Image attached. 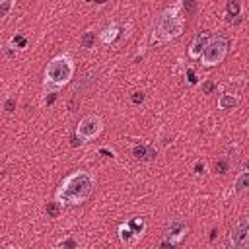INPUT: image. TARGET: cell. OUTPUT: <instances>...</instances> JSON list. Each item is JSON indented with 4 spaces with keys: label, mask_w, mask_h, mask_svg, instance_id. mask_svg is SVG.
<instances>
[{
    "label": "cell",
    "mask_w": 249,
    "mask_h": 249,
    "mask_svg": "<svg viewBox=\"0 0 249 249\" xmlns=\"http://www.w3.org/2000/svg\"><path fill=\"white\" fill-rule=\"evenodd\" d=\"M93 189H95V177L89 171L80 169L62 179V183L54 191V198L62 206H76L86 202L93 195Z\"/></svg>",
    "instance_id": "cell-1"
},
{
    "label": "cell",
    "mask_w": 249,
    "mask_h": 249,
    "mask_svg": "<svg viewBox=\"0 0 249 249\" xmlns=\"http://www.w3.org/2000/svg\"><path fill=\"white\" fill-rule=\"evenodd\" d=\"M76 72V64L70 53H60L56 56H53L47 66H45V74H43V91L51 93V91H58L62 86L70 84V80L74 78Z\"/></svg>",
    "instance_id": "cell-2"
},
{
    "label": "cell",
    "mask_w": 249,
    "mask_h": 249,
    "mask_svg": "<svg viewBox=\"0 0 249 249\" xmlns=\"http://www.w3.org/2000/svg\"><path fill=\"white\" fill-rule=\"evenodd\" d=\"M185 29V18L181 14L179 6H171L165 8L158 21H156V29H154V41L158 43H167L171 39H177Z\"/></svg>",
    "instance_id": "cell-3"
},
{
    "label": "cell",
    "mask_w": 249,
    "mask_h": 249,
    "mask_svg": "<svg viewBox=\"0 0 249 249\" xmlns=\"http://www.w3.org/2000/svg\"><path fill=\"white\" fill-rule=\"evenodd\" d=\"M228 47H230V43H228V39L224 35H212L210 43L206 45V49L200 54L202 66H216V64H220L226 58V54H228Z\"/></svg>",
    "instance_id": "cell-4"
},
{
    "label": "cell",
    "mask_w": 249,
    "mask_h": 249,
    "mask_svg": "<svg viewBox=\"0 0 249 249\" xmlns=\"http://www.w3.org/2000/svg\"><path fill=\"white\" fill-rule=\"evenodd\" d=\"M103 132V121L97 115H86L76 124V138L82 142L95 140Z\"/></svg>",
    "instance_id": "cell-5"
},
{
    "label": "cell",
    "mask_w": 249,
    "mask_h": 249,
    "mask_svg": "<svg viewBox=\"0 0 249 249\" xmlns=\"http://www.w3.org/2000/svg\"><path fill=\"white\" fill-rule=\"evenodd\" d=\"M146 231V222L142 218H130L126 220L124 224L119 226L117 233H119V239L124 243V245H132L136 243Z\"/></svg>",
    "instance_id": "cell-6"
},
{
    "label": "cell",
    "mask_w": 249,
    "mask_h": 249,
    "mask_svg": "<svg viewBox=\"0 0 249 249\" xmlns=\"http://www.w3.org/2000/svg\"><path fill=\"white\" fill-rule=\"evenodd\" d=\"M189 233V224L185 222V220H179V218H175V220H171L167 226H165V230H163V239H161V247H175V245H179L183 239H185V235Z\"/></svg>",
    "instance_id": "cell-7"
},
{
    "label": "cell",
    "mask_w": 249,
    "mask_h": 249,
    "mask_svg": "<svg viewBox=\"0 0 249 249\" xmlns=\"http://www.w3.org/2000/svg\"><path fill=\"white\" fill-rule=\"evenodd\" d=\"M228 243L231 249H245L249 247V218H239L228 235Z\"/></svg>",
    "instance_id": "cell-8"
},
{
    "label": "cell",
    "mask_w": 249,
    "mask_h": 249,
    "mask_svg": "<svg viewBox=\"0 0 249 249\" xmlns=\"http://www.w3.org/2000/svg\"><path fill=\"white\" fill-rule=\"evenodd\" d=\"M210 39H212V33L208 31V29H200L196 35H195V39H193V43H191V47H189V56L195 60V58H200V54H202V51L206 49V45L210 43Z\"/></svg>",
    "instance_id": "cell-9"
},
{
    "label": "cell",
    "mask_w": 249,
    "mask_h": 249,
    "mask_svg": "<svg viewBox=\"0 0 249 249\" xmlns=\"http://www.w3.org/2000/svg\"><path fill=\"white\" fill-rule=\"evenodd\" d=\"M132 156L138 161H152L158 156V150L154 146H148V144H136L132 148Z\"/></svg>",
    "instance_id": "cell-10"
},
{
    "label": "cell",
    "mask_w": 249,
    "mask_h": 249,
    "mask_svg": "<svg viewBox=\"0 0 249 249\" xmlns=\"http://www.w3.org/2000/svg\"><path fill=\"white\" fill-rule=\"evenodd\" d=\"M247 189H249V169L245 167V169H241L235 175V179H233V191L235 193H243Z\"/></svg>",
    "instance_id": "cell-11"
},
{
    "label": "cell",
    "mask_w": 249,
    "mask_h": 249,
    "mask_svg": "<svg viewBox=\"0 0 249 249\" xmlns=\"http://www.w3.org/2000/svg\"><path fill=\"white\" fill-rule=\"evenodd\" d=\"M119 33H121V27H119L117 23H111V25H107V27L101 31L99 39H101V43L109 45V43H113V41L119 37Z\"/></svg>",
    "instance_id": "cell-12"
},
{
    "label": "cell",
    "mask_w": 249,
    "mask_h": 249,
    "mask_svg": "<svg viewBox=\"0 0 249 249\" xmlns=\"http://www.w3.org/2000/svg\"><path fill=\"white\" fill-rule=\"evenodd\" d=\"M237 105V97L231 93H220L218 97V109H233Z\"/></svg>",
    "instance_id": "cell-13"
},
{
    "label": "cell",
    "mask_w": 249,
    "mask_h": 249,
    "mask_svg": "<svg viewBox=\"0 0 249 249\" xmlns=\"http://www.w3.org/2000/svg\"><path fill=\"white\" fill-rule=\"evenodd\" d=\"M45 212H47V216H49V218H58V216H60V212H62V204H60V202L54 198V200L47 202Z\"/></svg>",
    "instance_id": "cell-14"
},
{
    "label": "cell",
    "mask_w": 249,
    "mask_h": 249,
    "mask_svg": "<svg viewBox=\"0 0 249 249\" xmlns=\"http://www.w3.org/2000/svg\"><path fill=\"white\" fill-rule=\"evenodd\" d=\"M95 43V33L93 31H84L80 37V47L82 49H91Z\"/></svg>",
    "instance_id": "cell-15"
},
{
    "label": "cell",
    "mask_w": 249,
    "mask_h": 249,
    "mask_svg": "<svg viewBox=\"0 0 249 249\" xmlns=\"http://www.w3.org/2000/svg\"><path fill=\"white\" fill-rule=\"evenodd\" d=\"M226 10H228V16H231V18H239L241 16V4L237 0H230Z\"/></svg>",
    "instance_id": "cell-16"
},
{
    "label": "cell",
    "mask_w": 249,
    "mask_h": 249,
    "mask_svg": "<svg viewBox=\"0 0 249 249\" xmlns=\"http://www.w3.org/2000/svg\"><path fill=\"white\" fill-rule=\"evenodd\" d=\"M12 8H14V0H2L0 2V16L2 18H8L10 12H12Z\"/></svg>",
    "instance_id": "cell-17"
},
{
    "label": "cell",
    "mask_w": 249,
    "mask_h": 249,
    "mask_svg": "<svg viewBox=\"0 0 249 249\" xmlns=\"http://www.w3.org/2000/svg\"><path fill=\"white\" fill-rule=\"evenodd\" d=\"M183 10L187 12V16H193L196 12V2L195 0H185L183 2Z\"/></svg>",
    "instance_id": "cell-18"
},
{
    "label": "cell",
    "mask_w": 249,
    "mask_h": 249,
    "mask_svg": "<svg viewBox=\"0 0 249 249\" xmlns=\"http://www.w3.org/2000/svg\"><path fill=\"white\" fill-rule=\"evenodd\" d=\"M58 245H60V247H70V249H76V247H78V241H76L74 237H66V239H60V241H58Z\"/></svg>",
    "instance_id": "cell-19"
},
{
    "label": "cell",
    "mask_w": 249,
    "mask_h": 249,
    "mask_svg": "<svg viewBox=\"0 0 249 249\" xmlns=\"http://www.w3.org/2000/svg\"><path fill=\"white\" fill-rule=\"evenodd\" d=\"M4 111H6V113H14V111H16V99H14V97H8V99L4 101Z\"/></svg>",
    "instance_id": "cell-20"
},
{
    "label": "cell",
    "mask_w": 249,
    "mask_h": 249,
    "mask_svg": "<svg viewBox=\"0 0 249 249\" xmlns=\"http://www.w3.org/2000/svg\"><path fill=\"white\" fill-rule=\"evenodd\" d=\"M216 89V84L212 82V80H206V82H202V93H212Z\"/></svg>",
    "instance_id": "cell-21"
},
{
    "label": "cell",
    "mask_w": 249,
    "mask_h": 249,
    "mask_svg": "<svg viewBox=\"0 0 249 249\" xmlns=\"http://www.w3.org/2000/svg\"><path fill=\"white\" fill-rule=\"evenodd\" d=\"M214 169H216V173H226V169H228V161H226V160H218V161L214 163Z\"/></svg>",
    "instance_id": "cell-22"
},
{
    "label": "cell",
    "mask_w": 249,
    "mask_h": 249,
    "mask_svg": "<svg viewBox=\"0 0 249 249\" xmlns=\"http://www.w3.org/2000/svg\"><path fill=\"white\" fill-rule=\"evenodd\" d=\"M130 99H132V103H142V101H144V93H142V91H134V93L130 95Z\"/></svg>",
    "instance_id": "cell-23"
},
{
    "label": "cell",
    "mask_w": 249,
    "mask_h": 249,
    "mask_svg": "<svg viewBox=\"0 0 249 249\" xmlns=\"http://www.w3.org/2000/svg\"><path fill=\"white\" fill-rule=\"evenodd\" d=\"M204 169H206V167H204V163H202V161H196V163H195V173H196V175L204 173Z\"/></svg>",
    "instance_id": "cell-24"
},
{
    "label": "cell",
    "mask_w": 249,
    "mask_h": 249,
    "mask_svg": "<svg viewBox=\"0 0 249 249\" xmlns=\"http://www.w3.org/2000/svg\"><path fill=\"white\" fill-rule=\"evenodd\" d=\"M187 78H189V84H196V78H195L193 70H187Z\"/></svg>",
    "instance_id": "cell-25"
},
{
    "label": "cell",
    "mask_w": 249,
    "mask_h": 249,
    "mask_svg": "<svg viewBox=\"0 0 249 249\" xmlns=\"http://www.w3.org/2000/svg\"><path fill=\"white\" fill-rule=\"evenodd\" d=\"M245 167H247V169H249V160H247V163H245Z\"/></svg>",
    "instance_id": "cell-26"
}]
</instances>
